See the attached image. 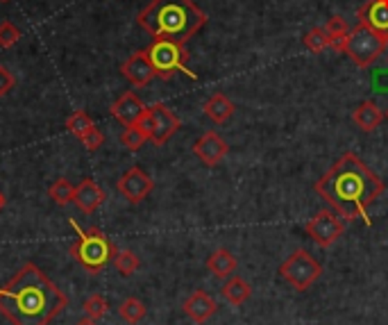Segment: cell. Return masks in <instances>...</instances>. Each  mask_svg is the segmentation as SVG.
Masks as SVG:
<instances>
[{
  "label": "cell",
  "mask_w": 388,
  "mask_h": 325,
  "mask_svg": "<svg viewBox=\"0 0 388 325\" xmlns=\"http://www.w3.org/2000/svg\"><path fill=\"white\" fill-rule=\"evenodd\" d=\"M386 185L382 178L363 164L354 152H343L329 171L314 185V191L343 218L352 223L363 218L366 225H373L368 218V207L384 194Z\"/></svg>",
  "instance_id": "6da1fadb"
},
{
  "label": "cell",
  "mask_w": 388,
  "mask_h": 325,
  "mask_svg": "<svg viewBox=\"0 0 388 325\" xmlns=\"http://www.w3.org/2000/svg\"><path fill=\"white\" fill-rule=\"evenodd\" d=\"M66 296L34 264L21 266L0 289V312L14 325H48L66 310Z\"/></svg>",
  "instance_id": "7a4b0ae2"
},
{
  "label": "cell",
  "mask_w": 388,
  "mask_h": 325,
  "mask_svg": "<svg viewBox=\"0 0 388 325\" xmlns=\"http://www.w3.org/2000/svg\"><path fill=\"white\" fill-rule=\"evenodd\" d=\"M209 16L193 0H152L141 9L137 23L154 39L187 44L207 25Z\"/></svg>",
  "instance_id": "3957f363"
},
{
  "label": "cell",
  "mask_w": 388,
  "mask_h": 325,
  "mask_svg": "<svg viewBox=\"0 0 388 325\" xmlns=\"http://www.w3.org/2000/svg\"><path fill=\"white\" fill-rule=\"evenodd\" d=\"M71 227L77 232V244L71 248V255L80 262L91 275H98L107 264L114 260L116 248L114 244L107 239L98 227H91V230H82L73 218H69Z\"/></svg>",
  "instance_id": "277c9868"
},
{
  "label": "cell",
  "mask_w": 388,
  "mask_h": 325,
  "mask_svg": "<svg viewBox=\"0 0 388 325\" xmlns=\"http://www.w3.org/2000/svg\"><path fill=\"white\" fill-rule=\"evenodd\" d=\"M145 55H148L157 78L170 80L173 75L180 71L184 75H189L191 80H196V73H191L187 69V60H189L187 44L170 41V39H154L148 48H145Z\"/></svg>",
  "instance_id": "5b68a950"
},
{
  "label": "cell",
  "mask_w": 388,
  "mask_h": 325,
  "mask_svg": "<svg viewBox=\"0 0 388 325\" xmlns=\"http://www.w3.org/2000/svg\"><path fill=\"white\" fill-rule=\"evenodd\" d=\"M388 48V34L375 32L373 27L359 23L354 30L347 34V48L345 55L350 57L352 64L359 69H368L373 66Z\"/></svg>",
  "instance_id": "8992f818"
},
{
  "label": "cell",
  "mask_w": 388,
  "mask_h": 325,
  "mask_svg": "<svg viewBox=\"0 0 388 325\" xmlns=\"http://www.w3.org/2000/svg\"><path fill=\"white\" fill-rule=\"evenodd\" d=\"M279 275H282L295 291H307L309 286H314L320 275H323V266L309 255V251L300 248V251L288 255L282 262V266H279Z\"/></svg>",
  "instance_id": "52a82bcc"
},
{
  "label": "cell",
  "mask_w": 388,
  "mask_h": 325,
  "mask_svg": "<svg viewBox=\"0 0 388 325\" xmlns=\"http://www.w3.org/2000/svg\"><path fill=\"white\" fill-rule=\"evenodd\" d=\"M139 128L148 135L154 146H163L180 130V119L163 102H154L152 107L145 110L143 119L139 121Z\"/></svg>",
  "instance_id": "ba28073f"
},
{
  "label": "cell",
  "mask_w": 388,
  "mask_h": 325,
  "mask_svg": "<svg viewBox=\"0 0 388 325\" xmlns=\"http://www.w3.org/2000/svg\"><path fill=\"white\" fill-rule=\"evenodd\" d=\"M305 230L312 241H316L320 248L334 246L345 232V221L338 216L334 209H320L307 221Z\"/></svg>",
  "instance_id": "9c48e42d"
},
{
  "label": "cell",
  "mask_w": 388,
  "mask_h": 325,
  "mask_svg": "<svg viewBox=\"0 0 388 325\" xmlns=\"http://www.w3.org/2000/svg\"><path fill=\"white\" fill-rule=\"evenodd\" d=\"M152 187H154L152 178L145 173L143 168H139V166H134V168L128 171V173H123L121 180H119V185H116L119 194L125 200H130L132 205H137V203H141L143 198H148Z\"/></svg>",
  "instance_id": "30bf717a"
},
{
  "label": "cell",
  "mask_w": 388,
  "mask_h": 325,
  "mask_svg": "<svg viewBox=\"0 0 388 325\" xmlns=\"http://www.w3.org/2000/svg\"><path fill=\"white\" fill-rule=\"evenodd\" d=\"M193 152H196V157L205 166H218L229 152V146H227V141L218 135V132L209 130L196 143H193Z\"/></svg>",
  "instance_id": "8fae6325"
},
{
  "label": "cell",
  "mask_w": 388,
  "mask_h": 325,
  "mask_svg": "<svg viewBox=\"0 0 388 325\" xmlns=\"http://www.w3.org/2000/svg\"><path fill=\"white\" fill-rule=\"evenodd\" d=\"M121 73L125 75V80L130 84H134V87H148V84L157 78V73H154L145 51H137L134 55H130L128 60H125V64L121 66Z\"/></svg>",
  "instance_id": "7c38bea8"
},
{
  "label": "cell",
  "mask_w": 388,
  "mask_h": 325,
  "mask_svg": "<svg viewBox=\"0 0 388 325\" xmlns=\"http://www.w3.org/2000/svg\"><path fill=\"white\" fill-rule=\"evenodd\" d=\"M145 105L139 100V95L134 93V91H125L119 100H116L112 105V117L123 123L125 128L128 126H139V121L143 119V114H145Z\"/></svg>",
  "instance_id": "4fadbf2b"
},
{
  "label": "cell",
  "mask_w": 388,
  "mask_h": 325,
  "mask_svg": "<svg viewBox=\"0 0 388 325\" xmlns=\"http://www.w3.org/2000/svg\"><path fill=\"white\" fill-rule=\"evenodd\" d=\"M182 310H184V314H187V317L193 323L202 325V323H207L213 317V314L218 312V305H216V300H213L207 291H193L189 298L184 300Z\"/></svg>",
  "instance_id": "5bb4252c"
},
{
  "label": "cell",
  "mask_w": 388,
  "mask_h": 325,
  "mask_svg": "<svg viewBox=\"0 0 388 325\" xmlns=\"http://www.w3.org/2000/svg\"><path fill=\"white\" fill-rule=\"evenodd\" d=\"M359 23L373 27L375 32L388 34V0H368L359 9Z\"/></svg>",
  "instance_id": "9a60e30c"
},
{
  "label": "cell",
  "mask_w": 388,
  "mask_h": 325,
  "mask_svg": "<svg viewBox=\"0 0 388 325\" xmlns=\"http://www.w3.org/2000/svg\"><path fill=\"white\" fill-rule=\"evenodd\" d=\"M73 203L80 207L84 214H93L95 209L105 203V191L98 187V183H93V180H82V183L75 187Z\"/></svg>",
  "instance_id": "2e32d148"
},
{
  "label": "cell",
  "mask_w": 388,
  "mask_h": 325,
  "mask_svg": "<svg viewBox=\"0 0 388 325\" xmlns=\"http://www.w3.org/2000/svg\"><path fill=\"white\" fill-rule=\"evenodd\" d=\"M352 121H354V126L359 130H363V132H373L382 126V121H384V112L377 107V105L373 100H363L359 107L352 112Z\"/></svg>",
  "instance_id": "e0dca14e"
},
{
  "label": "cell",
  "mask_w": 388,
  "mask_h": 325,
  "mask_svg": "<svg viewBox=\"0 0 388 325\" xmlns=\"http://www.w3.org/2000/svg\"><path fill=\"white\" fill-rule=\"evenodd\" d=\"M202 112H205V117L211 119L213 123H225L234 117L236 107L225 93H213L207 98V102L202 105Z\"/></svg>",
  "instance_id": "ac0fdd59"
},
{
  "label": "cell",
  "mask_w": 388,
  "mask_h": 325,
  "mask_svg": "<svg viewBox=\"0 0 388 325\" xmlns=\"http://www.w3.org/2000/svg\"><path fill=\"white\" fill-rule=\"evenodd\" d=\"M207 269L216 275V278L225 280V278H232L236 271V257L232 255L225 248H218V251H213L207 260Z\"/></svg>",
  "instance_id": "d6986e66"
},
{
  "label": "cell",
  "mask_w": 388,
  "mask_h": 325,
  "mask_svg": "<svg viewBox=\"0 0 388 325\" xmlns=\"http://www.w3.org/2000/svg\"><path fill=\"white\" fill-rule=\"evenodd\" d=\"M220 293H222V298H225L229 305L241 307V305L252 298V286L243 278H239V275H232V278L222 284Z\"/></svg>",
  "instance_id": "ffe728a7"
},
{
  "label": "cell",
  "mask_w": 388,
  "mask_h": 325,
  "mask_svg": "<svg viewBox=\"0 0 388 325\" xmlns=\"http://www.w3.org/2000/svg\"><path fill=\"white\" fill-rule=\"evenodd\" d=\"M119 314H121V319L125 323H130V325H137L143 321L145 317V305L139 300V298H125L121 303V307H119Z\"/></svg>",
  "instance_id": "44dd1931"
},
{
  "label": "cell",
  "mask_w": 388,
  "mask_h": 325,
  "mask_svg": "<svg viewBox=\"0 0 388 325\" xmlns=\"http://www.w3.org/2000/svg\"><path fill=\"white\" fill-rule=\"evenodd\" d=\"M91 128H93V121H91L89 114L82 112V110L73 112L71 117L66 119V130H69L71 135H75L77 139H82V137H84Z\"/></svg>",
  "instance_id": "7402d4cb"
},
{
  "label": "cell",
  "mask_w": 388,
  "mask_h": 325,
  "mask_svg": "<svg viewBox=\"0 0 388 325\" xmlns=\"http://www.w3.org/2000/svg\"><path fill=\"white\" fill-rule=\"evenodd\" d=\"M305 46L312 51L314 55H320V53H325L327 48H329V34L325 27H312L307 34H305Z\"/></svg>",
  "instance_id": "603a6c76"
},
{
  "label": "cell",
  "mask_w": 388,
  "mask_h": 325,
  "mask_svg": "<svg viewBox=\"0 0 388 325\" xmlns=\"http://www.w3.org/2000/svg\"><path fill=\"white\" fill-rule=\"evenodd\" d=\"M48 196H51L57 205H69V203H73L75 187L66 178H60L57 183H53L51 189H48Z\"/></svg>",
  "instance_id": "cb8c5ba5"
},
{
  "label": "cell",
  "mask_w": 388,
  "mask_h": 325,
  "mask_svg": "<svg viewBox=\"0 0 388 325\" xmlns=\"http://www.w3.org/2000/svg\"><path fill=\"white\" fill-rule=\"evenodd\" d=\"M114 266H116V271H119L121 275H132V273H137L139 271V257L134 255L132 251H119L114 255Z\"/></svg>",
  "instance_id": "d4e9b609"
},
{
  "label": "cell",
  "mask_w": 388,
  "mask_h": 325,
  "mask_svg": "<svg viewBox=\"0 0 388 325\" xmlns=\"http://www.w3.org/2000/svg\"><path fill=\"white\" fill-rule=\"evenodd\" d=\"M145 141H150V139H148V135H145V132L139 126H128V128L123 130V135H121V143L128 150H132V152L143 148Z\"/></svg>",
  "instance_id": "484cf974"
},
{
  "label": "cell",
  "mask_w": 388,
  "mask_h": 325,
  "mask_svg": "<svg viewBox=\"0 0 388 325\" xmlns=\"http://www.w3.org/2000/svg\"><path fill=\"white\" fill-rule=\"evenodd\" d=\"M82 310H84V314L89 319H102L105 314H107V310H109V303H107L102 296H91V298H86L84 300V305H82Z\"/></svg>",
  "instance_id": "4316f807"
},
{
  "label": "cell",
  "mask_w": 388,
  "mask_h": 325,
  "mask_svg": "<svg viewBox=\"0 0 388 325\" xmlns=\"http://www.w3.org/2000/svg\"><path fill=\"white\" fill-rule=\"evenodd\" d=\"M21 39V30L12 21L0 23V48H12Z\"/></svg>",
  "instance_id": "83f0119b"
},
{
  "label": "cell",
  "mask_w": 388,
  "mask_h": 325,
  "mask_svg": "<svg viewBox=\"0 0 388 325\" xmlns=\"http://www.w3.org/2000/svg\"><path fill=\"white\" fill-rule=\"evenodd\" d=\"M323 27L327 30V34H329V37H347V34H350V27H347L345 18H343V16H338V14L329 16V18H327V23H325Z\"/></svg>",
  "instance_id": "f1b7e54d"
},
{
  "label": "cell",
  "mask_w": 388,
  "mask_h": 325,
  "mask_svg": "<svg viewBox=\"0 0 388 325\" xmlns=\"http://www.w3.org/2000/svg\"><path fill=\"white\" fill-rule=\"evenodd\" d=\"M80 141H82V146H84L86 150H89V152H95V150H98V148L102 146L105 137H102V132H100L98 128H91Z\"/></svg>",
  "instance_id": "f546056e"
},
{
  "label": "cell",
  "mask_w": 388,
  "mask_h": 325,
  "mask_svg": "<svg viewBox=\"0 0 388 325\" xmlns=\"http://www.w3.org/2000/svg\"><path fill=\"white\" fill-rule=\"evenodd\" d=\"M12 87H14V75L9 73L7 66H0V98L12 91Z\"/></svg>",
  "instance_id": "4dcf8cb0"
},
{
  "label": "cell",
  "mask_w": 388,
  "mask_h": 325,
  "mask_svg": "<svg viewBox=\"0 0 388 325\" xmlns=\"http://www.w3.org/2000/svg\"><path fill=\"white\" fill-rule=\"evenodd\" d=\"M345 48H347V37H329V51L345 53Z\"/></svg>",
  "instance_id": "1f68e13d"
},
{
  "label": "cell",
  "mask_w": 388,
  "mask_h": 325,
  "mask_svg": "<svg viewBox=\"0 0 388 325\" xmlns=\"http://www.w3.org/2000/svg\"><path fill=\"white\" fill-rule=\"evenodd\" d=\"M75 325H98V321H95V319H89V317H84L82 321H77Z\"/></svg>",
  "instance_id": "d6a6232c"
},
{
  "label": "cell",
  "mask_w": 388,
  "mask_h": 325,
  "mask_svg": "<svg viewBox=\"0 0 388 325\" xmlns=\"http://www.w3.org/2000/svg\"><path fill=\"white\" fill-rule=\"evenodd\" d=\"M3 207H5V194L0 191V212H3Z\"/></svg>",
  "instance_id": "836d02e7"
},
{
  "label": "cell",
  "mask_w": 388,
  "mask_h": 325,
  "mask_svg": "<svg viewBox=\"0 0 388 325\" xmlns=\"http://www.w3.org/2000/svg\"><path fill=\"white\" fill-rule=\"evenodd\" d=\"M0 3H9V0H0Z\"/></svg>",
  "instance_id": "e575fe53"
},
{
  "label": "cell",
  "mask_w": 388,
  "mask_h": 325,
  "mask_svg": "<svg viewBox=\"0 0 388 325\" xmlns=\"http://www.w3.org/2000/svg\"><path fill=\"white\" fill-rule=\"evenodd\" d=\"M386 119H388V112H386Z\"/></svg>",
  "instance_id": "d590c367"
}]
</instances>
